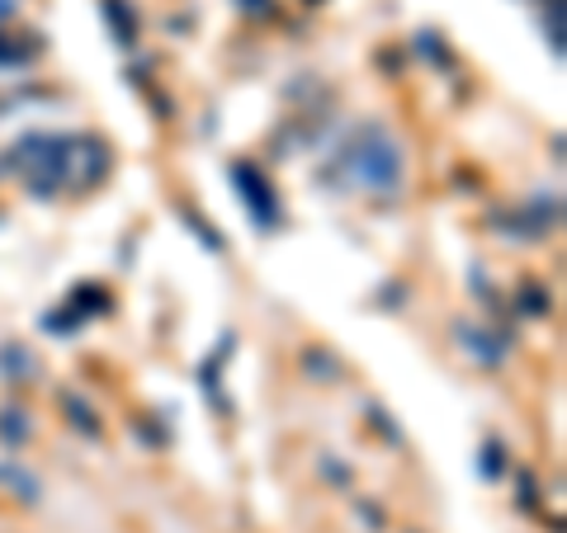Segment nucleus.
<instances>
[{
	"label": "nucleus",
	"instance_id": "9",
	"mask_svg": "<svg viewBox=\"0 0 567 533\" xmlns=\"http://www.w3.org/2000/svg\"><path fill=\"white\" fill-rule=\"evenodd\" d=\"M62 406H66V411H71V425H81V430H85V435H100V420L91 416V406H85L81 397H71V393H62Z\"/></svg>",
	"mask_w": 567,
	"mask_h": 533
},
{
	"label": "nucleus",
	"instance_id": "8",
	"mask_svg": "<svg viewBox=\"0 0 567 533\" xmlns=\"http://www.w3.org/2000/svg\"><path fill=\"white\" fill-rule=\"evenodd\" d=\"M0 368H6V378L14 383L20 373H39V359H33L29 349H20V345H6L0 349Z\"/></svg>",
	"mask_w": 567,
	"mask_h": 533
},
{
	"label": "nucleus",
	"instance_id": "15",
	"mask_svg": "<svg viewBox=\"0 0 567 533\" xmlns=\"http://www.w3.org/2000/svg\"><path fill=\"white\" fill-rule=\"evenodd\" d=\"M308 6H317V0H308Z\"/></svg>",
	"mask_w": 567,
	"mask_h": 533
},
{
	"label": "nucleus",
	"instance_id": "13",
	"mask_svg": "<svg viewBox=\"0 0 567 533\" xmlns=\"http://www.w3.org/2000/svg\"><path fill=\"white\" fill-rule=\"evenodd\" d=\"M525 312H529V316L544 312V293H539V289H525Z\"/></svg>",
	"mask_w": 567,
	"mask_h": 533
},
{
	"label": "nucleus",
	"instance_id": "14",
	"mask_svg": "<svg viewBox=\"0 0 567 533\" xmlns=\"http://www.w3.org/2000/svg\"><path fill=\"white\" fill-rule=\"evenodd\" d=\"M14 14V0H0V20H10Z\"/></svg>",
	"mask_w": 567,
	"mask_h": 533
},
{
	"label": "nucleus",
	"instance_id": "6",
	"mask_svg": "<svg viewBox=\"0 0 567 533\" xmlns=\"http://www.w3.org/2000/svg\"><path fill=\"white\" fill-rule=\"evenodd\" d=\"M100 10H104V24H110L114 43L128 48L137 39V14L128 10V0H100Z\"/></svg>",
	"mask_w": 567,
	"mask_h": 533
},
{
	"label": "nucleus",
	"instance_id": "4",
	"mask_svg": "<svg viewBox=\"0 0 567 533\" xmlns=\"http://www.w3.org/2000/svg\"><path fill=\"white\" fill-rule=\"evenodd\" d=\"M100 312H110V293L95 289V283H81V289H71V297L62 302L58 312H48L43 316V326L48 331H58V335H71V331H81L91 316Z\"/></svg>",
	"mask_w": 567,
	"mask_h": 533
},
{
	"label": "nucleus",
	"instance_id": "11",
	"mask_svg": "<svg viewBox=\"0 0 567 533\" xmlns=\"http://www.w3.org/2000/svg\"><path fill=\"white\" fill-rule=\"evenodd\" d=\"M496 453H502V449H496V443H487V449H483V472H487V477L502 472V458H496Z\"/></svg>",
	"mask_w": 567,
	"mask_h": 533
},
{
	"label": "nucleus",
	"instance_id": "1",
	"mask_svg": "<svg viewBox=\"0 0 567 533\" xmlns=\"http://www.w3.org/2000/svg\"><path fill=\"white\" fill-rule=\"evenodd\" d=\"M10 170L33 199L85 194L110 175V147L91 133H29L10 147Z\"/></svg>",
	"mask_w": 567,
	"mask_h": 533
},
{
	"label": "nucleus",
	"instance_id": "12",
	"mask_svg": "<svg viewBox=\"0 0 567 533\" xmlns=\"http://www.w3.org/2000/svg\"><path fill=\"white\" fill-rule=\"evenodd\" d=\"M246 14H275V0H237Z\"/></svg>",
	"mask_w": 567,
	"mask_h": 533
},
{
	"label": "nucleus",
	"instance_id": "10",
	"mask_svg": "<svg viewBox=\"0 0 567 533\" xmlns=\"http://www.w3.org/2000/svg\"><path fill=\"white\" fill-rule=\"evenodd\" d=\"M0 439H6V443H24L29 439L24 411H0Z\"/></svg>",
	"mask_w": 567,
	"mask_h": 533
},
{
	"label": "nucleus",
	"instance_id": "7",
	"mask_svg": "<svg viewBox=\"0 0 567 533\" xmlns=\"http://www.w3.org/2000/svg\"><path fill=\"white\" fill-rule=\"evenodd\" d=\"M458 335H464V349L468 354H477L483 364H502L506 359V341H496V335H487V331H473V326H458Z\"/></svg>",
	"mask_w": 567,
	"mask_h": 533
},
{
	"label": "nucleus",
	"instance_id": "3",
	"mask_svg": "<svg viewBox=\"0 0 567 533\" xmlns=\"http://www.w3.org/2000/svg\"><path fill=\"white\" fill-rule=\"evenodd\" d=\"M233 185H237L241 208L251 212V222L260 227V232H275V227H279V199H275L270 180L260 175V166L237 161V166H233Z\"/></svg>",
	"mask_w": 567,
	"mask_h": 533
},
{
	"label": "nucleus",
	"instance_id": "2",
	"mask_svg": "<svg viewBox=\"0 0 567 533\" xmlns=\"http://www.w3.org/2000/svg\"><path fill=\"white\" fill-rule=\"evenodd\" d=\"M322 180L336 194H374V199H393L402 194V147L383 123H360L341 147L331 151Z\"/></svg>",
	"mask_w": 567,
	"mask_h": 533
},
{
	"label": "nucleus",
	"instance_id": "5",
	"mask_svg": "<svg viewBox=\"0 0 567 533\" xmlns=\"http://www.w3.org/2000/svg\"><path fill=\"white\" fill-rule=\"evenodd\" d=\"M43 58L39 33H0V71H24Z\"/></svg>",
	"mask_w": 567,
	"mask_h": 533
}]
</instances>
